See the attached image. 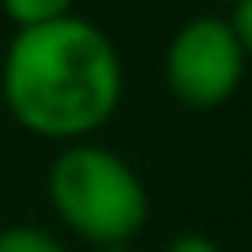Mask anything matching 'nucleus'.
Instances as JSON below:
<instances>
[{
	"instance_id": "423d86ee",
	"label": "nucleus",
	"mask_w": 252,
	"mask_h": 252,
	"mask_svg": "<svg viewBox=\"0 0 252 252\" xmlns=\"http://www.w3.org/2000/svg\"><path fill=\"white\" fill-rule=\"evenodd\" d=\"M228 24H232V32H236V39H240V47L252 63V0H236L228 8Z\"/></svg>"
},
{
	"instance_id": "7ed1b4c3",
	"label": "nucleus",
	"mask_w": 252,
	"mask_h": 252,
	"mask_svg": "<svg viewBox=\"0 0 252 252\" xmlns=\"http://www.w3.org/2000/svg\"><path fill=\"white\" fill-rule=\"evenodd\" d=\"M248 71V55L220 12L189 16L165 43L161 75L169 94L189 110H213L224 106Z\"/></svg>"
},
{
	"instance_id": "39448f33",
	"label": "nucleus",
	"mask_w": 252,
	"mask_h": 252,
	"mask_svg": "<svg viewBox=\"0 0 252 252\" xmlns=\"http://www.w3.org/2000/svg\"><path fill=\"white\" fill-rule=\"evenodd\" d=\"M0 252H67V244L51 228L20 220V224H4L0 228Z\"/></svg>"
},
{
	"instance_id": "f257e3e1",
	"label": "nucleus",
	"mask_w": 252,
	"mask_h": 252,
	"mask_svg": "<svg viewBox=\"0 0 252 252\" xmlns=\"http://www.w3.org/2000/svg\"><path fill=\"white\" fill-rule=\"evenodd\" d=\"M126 63L110 32L87 16L20 28L0 55V98L16 126L43 142H87L122 106Z\"/></svg>"
},
{
	"instance_id": "f03ea898",
	"label": "nucleus",
	"mask_w": 252,
	"mask_h": 252,
	"mask_svg": "<svg viewBox=\"0 0 252 252\" xmlns=\"http://www.w3.org/2000/svg\"><path fill=\"white\" fill-rule=\"evenodd\" d=\"M43 189L63 228L98 252L130 244L150 220V189L142 173L94 138L59 146L47 161Z\"/></svg>"
},
{
	"instance_id": "6e6552de",
	"label": "nucleus",
	"mask_w": 252,
	"mask_h": 252,
	"mask_svg": "<svg viewBox=\"0 0 252 252\" xmlns=\"http://www.w3.org/2000/svg\"><path fill=\"white\" fill-rule=\"evenodd\" d=\"M102 252H134L130 244H122V248H102Z\"/></svg>"
},
{
	"instance_id": "20e7f679",
	"label": "nucleus",
	"mask_w": 252,
	"mask_h": 252,
	"mask_svg": "<svg viewBox=\"0 0 252 252\" xmlns=\"http://www.w3.org/2000/svg\"><path fill=\"white\" fill-rule=\"evenodd\" d=\"M75 4L79 0H0V12L20 28H39V24H51V20H63V16H75Z\"/></svg>"
},
{
	"instance_id": "1a4fd4ad",
	"label": "nucleus",
	"mask_w": 252,
	"mask_h": 252,
	"mask_svg": "<svg viewBox=\"0 0 252 252\" xmlns=\"http://www.w3.org/2000/svg\"><path fill=\"white\" fill-rule=\"evenodd\" d=\"M213 4H228V8H232V4H236V0H213Z\"/></svg>"
},
{
	"instance_id": "0eeeda50",
	"label": "nucleus",
	"mask_w": 252,
	"mask_h": 252,
	"mask_svg": "<svg viewBox=\"0 0 252 252\" xmlns=\"http://www.w3.org/2000/svg\"><path fill=\"white\" fill-rule=\"evenodd\" d=\"M161 252H220V244L205 232H177Z\"/></svg>"
}]
</instances>
